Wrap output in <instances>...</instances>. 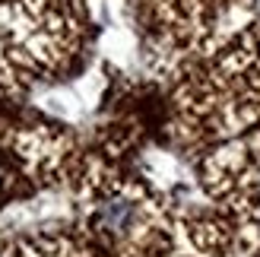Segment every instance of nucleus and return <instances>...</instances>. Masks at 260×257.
I'll return each mask as SVG.
<instances>
[{
    "instance_id": "nucleus-1",
    "label": "nucleus",
    "mask_w": 260,
    "mask_h": 257,
    "mask_svg": "<svg viewBox=\"0 0 260 257\" xmlns=\"http://www.w3.org/2000/svg\"><path fill=\"white\" fill-rule=\"evenodd\" d=\"M95 219H99L102 229H108V232L121 235V232H127V229L134 226L137 207H134L130 200H124V197H111V200H102V203H99Z\"/></svg>"
}]
</instances>
